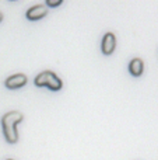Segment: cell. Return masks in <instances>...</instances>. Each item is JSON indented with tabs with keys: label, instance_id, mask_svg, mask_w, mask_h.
Instances as JSON below:
<instances>
[{
	"label": "cell",
	"instance_id": "obj_4",
	"mask_svg": "<svg viewBox=\"0 0 158 160\" xmlns=\"http://www.w3.org/2000/svg\"><path fill=\"white\" fill-rule=\"evenodd\" d=\"M115 47H116V38L112 32H108L105 34L102 39V53L104 55H111L114 52Z\"/></svg>",
	"mask_w": 158,
	"mask_h": 160
},
{
	"label": "cell",
	"instance_id": "obj_9",
	"mask_svg": "<svg viewBox=\"0 0 158 160\" xmlns=\"http://www.w3.org/2000/svg\"><path fill=\"white\" fill-rule=\"evenodd\" d=\"M8 160H11V159H8Z\"/></svg>",
	"mask_w": 158,
	"mask_h": 160
},
{
	"label": "cell",
	"instance_id": "obj_7",
	"mask_svg": "<svg viewBox=\"0 0 158 160\" xmlns=\"http://www.w3.org/2000/svg\"><path fill=\"white\" fill-rule=\"evenodd\" d=\"M60 4H62V0H48L46 2V6H49V7H58Z\"/></svg>",
	"mask_w": 158,
	"mask_h": 160
},
{
	"label": "cell",
	"instance_id": "obj_8",
	"mask_svg": "<svg viewBox=\"0 0 158 160\" xmlns=\"http://www.w3.org/2000/svg\"><path fill=\"white\" fill-rule=\"evenodd\" d=\"M2 20H3V16H2V13H0V21H2Z\"/></svg>",
	"mask_w": 158,
	"mask_h": 160
},
{
	"label": "cell",
	"instance_id": "obj_1",
	"mask_svg": "<svg viewBox=\"0 0 158 160\" xmlns=\"http://www.w3.org/2000/svg\"><path fill=\"white\" fill-rule=\"evenodd\" d=\"M22 114L20 111H10V112L4 114L2 118V128L4 138L8 143H16L18 141V133H17V124L22 121Z\"/></svg>",
	"mask_w": 158,
	"mask_h": 160
},
{
	"label": "cell",
	"instance_id": "obj_6",
	"mask_svg": "<svg viewBox=\"0 0 158 160\" xmlns=\"http://www.w3.org/2000/svg\"><path fill=\"white\" fill-rule=\"evenodd\" d=\"M143 69H144V65H143V61L140 58L132 59V62L129 63V72H130L133 76H136V78L142 76Z\"/></svg>",
	"mask_w": 158,
	"mask_h": 160
},
{
	"label": "cell",
	"instance_id": "obj_3",
	"mask_svg": "<svg viewBox=\"0 0 158 160\" xmlns=\"http://www.w3.org/2000/svg\"><path fill=\"white\" fill-rule=\"evenodd\" d=\"M25 83H27V76L18 73V75L10 76V78L6 80L4 84H6V87L7 88L14 90V88H20V87H22V86H25Z\"/></svg>",
	"mask_w": 158,
	"mask_h": 160
},
{
	"label": "cell",
	"instance_id": "obj_2",
	"mask_svg": "<svg viewBox=\"0 0 158 160\" xmlns=\"http://www.w3.org/2000/svg\"><path fill=\"white\" fill-rule=\"evenodd\" d=\"M35 86H38V87H44V86H46V87H49L50 90L58 91V90L62 88V80L59 79L53 72L46 70V72L39 73V75L35 78Z\"/></svg>",
	"mask_w": 158,
	"mask_h": 160
},
{
	"label": "cell",
	"instance_id": "obj_5",
	"mask_svg": "<svg viewBox=\"0 0 158 160\" xmlns=\"http://www.w3.org/2000/svg\"><path fill=\"white\" fill-rule=\"evenodd\" d=\"M27 18L28 20H32V21H35V20H41L44 18L45 16H46V7L45 6H34V7H31L30 10L27 11Z\"/></svg>",
	"mask_w": 158,
	"mask_h": 160
}]
</instances>
